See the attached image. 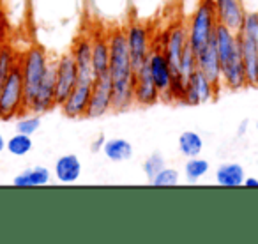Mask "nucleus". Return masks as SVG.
<instances>
[{
	"instance_id": "obj_20",
	"label": "nucleus",
	"mask_w": 258,
	"mask_h": 244,
	"mask_svg": "<svg viewBox=\"0 0 258 244\" xmlns=\"http://www.w3.org/2000/svg\"><path fill=\"white\" fill-rule=\"evenodd\" d=\"M82 161L76 154H62L53 165V177L60 184H76L82 177Z\"/></svg>"
},
{
	"instance_id": "obj_36",
	"label": "nucleus",
	"mask_w": 258,
	"mask_h": 244,
	"mask_svg": "<svg viewBox=\"0 0 258 244\" xmlns=\"http://www.w3.org/2000/svg\"><path fill=\"white\" fill-rule=\"evenodd\" d=\"M6 145H8V140L4 138V135L0 133V152H4V151H6Z\"/></svg>"
},
{
	"instance_id": "obj_18",
	"label": "nucleus",
	"mask_w": 258,
	"mask_h": 244,
	"mask_svg": "<svg viewBox=\"0 0 258 244\" xmlns=\"http://www.w3.org/2000/svg\"><path fill=\"white\" fill-rule=\"evenodd\" d=\"M197 69H200L218 89L223 90L221 85V62H219L216 39H212L200 53L197 55Z\"/></svg>"
},
{
	"instance_id": "obj_37",
	"label": "nucleus",
	"mask_w": 258,
	"mask_h": 244,
	"mask_svg": "<svg viewBox=\"0 0 258 244\" xmlns=\"http://www.w3.org/2000/svg\"><path fill=\"white\" fill-rule=\"evenodd\" d=\"M256 131H258V120H256Z\"/></svg>"
},
{
	"instance_id": "obj_34",
	"label": "nucleus",
	"mask_w": 258,
	"mask_h": 244,
	"mask_svg": "<svg viewBox=\"0 0 258 244\" xmlns=\"http://www.w3.org/2000/svg\"><path fill=\"white\" fill-rule=\"evenodd\" d=\"M103 144H104V138H103V137H97V140L92 144V151H94V152L103 151Z\"/></svg>"
},
{
	"instance_id": "obj_4",
	"label": "nucleus",
	"mask_w": 258,
	"mask_h": 244,
	"mask_svg": "<svg viewBox=\"0 0 258 244\" xmlns=\"http://www.w3.org/2000/svg\"><path fill=\"white\" fill-rule=\"evenodd\" d=\"M51 58L44 46H30L20 60V69L23 76V89H25V108L34 99L37 89L43 83L48 68L51 66Z\"/></svg>"
},
{
	"instance_id": "obj_26",
	"label": "nucleus",
	"mask_w": 258,
	"mask_h": 244,
	"mask_svg": "<svg viewBox=\"0 0 258 244\" xmlns=\"http://www.w3.org/2000/svg\"><path fill=\"white\" fill-rule=\"evenodd\" d=\"M205 147V142L200 133L193 130L182 131L177 140V149L184 158H193V156H200Z\"/></svg>"
},
{
	"instance_id": "obj_22",
	"label": "nucleus",
	"mask_w": 258,
	"mask_h": 244,
	"mask_svg": "<svg viewBox=\"0 0 258 244\" xmlns=\"http://www.w3.org/2000/svg\"><path fill=\"white\" fill-rule=\"evenodd\" d=\"M92 69L94 76L108 75L110 69V44L106 34L96 32L92 36Z\"/></svg>"
},
{
	"instance_id": "obj_19",
	"label": "nucleus",
	"mask_w": 258,
	"mask_h": 244,
	"mask_svg": "<svg viewBox=\"0 0 258 244\" xmlns=\"http://www.w3.org/2000/svg\"><path fill=\"white\" fill-rule=\"evenodd\" d=\"M214 2V11L218 23L228 27L232 30H239L242 25V20L246 16V11L242 8L240 0H212Z\"/></svg>"
},
{
	"instance_id": "obj_12",
	"label": "nucleus",
	"mask_w": 258,
	"mask_h": 244,
	"mask_svg": "<svg viewBox=\"0 0 258 244\" xmlns=\"http://www.w3.org/2000/svg\"><path fill=\"white\" fill-rule=\"evenodd\" d=\"M87 2L97 20L110 27H124L131 18L129 0H87Z\"/></svg>"
},
{
	"instance_id": "obj_1",
	"label": "nucleus",
	"mask_w": 258,
	"mask_h": 244,
	"mask_svg": "<svg viewBox=\"0 0 258 244\" xmlns=\"http://www.w3.org/2000/svg\"><path fill=\"white\" fill-rule=\"evenodd\" d=\"M106 36L110 44L108 75L113 89V110L124 111L135 103V66L129 55L124 27H111Z\"/></svg>"
},
{
	"instance_id": "obj_7",
	"label": "nucleus",
	"mask_w": 258,
	"mask_h": 244,
	"mask_svg": "<svg viewBox=\"0 0 258 244\" xmlns=\"http://www.w3.org/2000/svg\"><path fill=\"white\" fill-rule=\"evenodd\" d=\"M187 44V27L184 25L182 20L175 22L173 25L168 27V30L165 32V39L161 43V50L165 53L166 60H168L170 68L173 73V89L177 85V80H179V66L180 58H182L184 48ZM175 99V97H173Z\"/></svg>"
},
{
	"instance_id": "obj_10",
	"label": "nucleus",
	"mask_w": 258,
	"mask_h": 244,
	"mask_svg": "<svg viewBox=\"0 0 258 244\" xmlns=\"http://www.w3.org/2000/svg\"><path fill=\"white\" fill-rule=\"evenodd\" d=\"M219 92L221 89H218L200 69H197L184 83V92L179 103L187 104V106H198V104L211 103L212 99L218 97Z\"/></svg>"
},
{
	"instance_id": "obj_6",
	"label": "nucleus",
	"mask_w": 258,
	"mask_h": 244,
	"mask_svg": "<svg viewBox=\"0 0 258 244\" xmlns=\"http://www.w3.org/2000/svg\"><path fill=\"white\" fill-rule=\"evenodd\" d=\"M124 32L125 39H127L131 62H133L135 69H138L140 66H144L147 62L149 55H151L152 48H154L151 27H149L147 22L129 18L127 23L124 25Z\"/></svg>"
},
{
	"instance_id": "obj_28",
	"label": "nucleus",
	"mask_w": 258,
	"mask_h": 244,
	"mask_svg": "<svg viewBox=\"0 0 258 244\" xmlns=\"http://www.w3.org/2000/svg\"><path fill=\"white\" fill-rule=\"evenodd\" d=\"M32 149H34L32 137H29V135H23V133H18V131H16V135H13V137L9 138L8 145H6V151H8L11 156H18V158L27 156L30 151H32Z\"/></svg>"
},
{
	"instance_id": "obj_32",
	"label": "nucleus",
	"mask_w": 258,
	"mask_h": 244,
	"mask_svg": "<svg viewBox=\"0 0 258 244\" xmlns=\"http://www.w3.org/2000/svg\"><path fill=\"white\" fill-rule=\"evenodd\" d=\"M16 64H18V62H16L15 53H13L11 48L0 44V85L6 82V78H8L9 73L15 69Z\"/></svg>"
},
{
	"instance_id": "obj_31",
	"label": "nucleus",
	"mask_w": 258,
	"mask_h": 244,
	"mask_svg": "<svg viewBox=\"0 0 258 244\" xmlns=\"http://www.w3.org/2000/svg\"><path fill=\"white\" fill-rule=\"evenodd\" d=\"M179 182H180L179 170L170 168V166H165V168L151 180L152 186H158V188H172V186H177Z\"/></svg>"
},
{
	"instance_id": "obj_29",
	"label": "nucleus",
	"mask_w": 258,
	"mask_h": 244,
	"mask_svg": "<svg viewBox=\"0 0 258 244\" xmlns=\"http://www.w3.org/2000/svg\"><path fill=\"white\" fill-rule=\"evenodd\" d=\"M20 120L16 122V131L23 135H29V137H34V135L39 131L41 128V113H36V111H25V113L20 115Z\"/></svg>"
},
{
	"instance_id": "obj_9",
	"label": "nucleus",
	"mask_w": 258,
	"mask_h": 244,
	"mask_svg": "<svg viewBox=\"0 0 258 244\" xmlns=\"http://www.w3.org/2000/svg\"><path fill=\"white\" fill-rule=\"evenodd\" d=\"M78 83V68L71 50L64 51L60 57L55 58V99L57 106L64 103L66 97Z\"/></svg>"
},
{
	"instance_id": "obj_11",
	"label": "nucleus",
	"mask_w": 258,
	"mask_h": 244,
	"mask_svg": "<svg viewBox=\"0 0 258 244\" xmlns=\"http://www.w3.org/2000/svg\"><path fill=\"white\" fill-rule=\"evenodd\" d=\"M76 0H34L36 20L41 25H64L69 16L75 15Z\"/></svg>"
},
{
	"instance_id": "obj_8",
	"label": "nucleus",
	"mask_w": 258,
	"mask_h": 244,
	"mask_svg": "<svg viewBox=\"0 0 258 244\" xmlns=\"http://www.w3.org/2000/svg\"><path fill=\"white\" fill-rule=\"evenodd\" d=\"M147 66L149 71H151L152 82H154L156 89L159 92V99L166 101V103L175 101L173 99V73L165 53H163V50L159 46L152 48L151 55L147 58Z\"/></svg>"
},
{
	"instance_id": "obj_3",
	"label": "nucleus",
	"mask_w": 258,
	"mask_h": 244,
	"mask_svg": "<svg viewBox=\"0 0 258 244\" xmlns=\"http://www.w3.org/2000/svg\"><path fill=\"white\" fill-rule=\"evenodd\" d=\"M186 27H187V44L198 55L216 36L218 18H216L214 2L212 0H202L198 9L193 13V16L187 20Z\"/></svg>"
},
{
	"instance_id": "obj_2",
	"label": "nucleus",
	"mask_w": 258,
	"mask_h": 244,
	"mask_svg": "<svg viewBox=\"0 0 258 244\" xmlns=\"http://www.w3.org/2000/svg\"><path fill=\"white\" fill-rule=\"evenodd\" d=\"M216 48L221 62V85L226 90H242L247 87L244 73L242 57H240L239 37L237 32L218 23L216 27Z\"/></svg>"
},
{
	"instance_id": "obj_33",
	"label": "nucleus",
	"mask_w": 258,
	"mask_h": 244,
	"mask_svg": "<svg viewBox=\"0 0 258 244\" xmlns=\"http://www.w3.org/2000/svg\"><path fill=\"white\" fill-rule=\"evenodd\" d=\"M242 186H246V188H258V177H246V179H244Z\"/></svg>"
},
{
	"instance_id": "obj_27",
	"label": "nucleus",
	"mask_w": 258,
	"mask_h": 244,
	"mask_svg": "<svg viewBox=\"0 0 258 244\" xmlns=\"http://www.w3.org/2000/svg\"><path fill=\"white\" fill-rule=\"evenodd\" d=\"M211 170V163L202 156H193L187 158V161L184 163V175L189 182H198L202 180Z\"/></svg>"
},
{
	"instance_id": "obj_14",
	"label": "nucleus",
	"mask_w": 258,
	"mask_h": 244,
	"mask_svg": "<svg viewBox=\"0 0 258 244\" xmlns=\"http://www.w3.org/2000/svg\"><path fill=\"white\" fill-rule=\"evenodd\" d=\"M69 50L76 60L80 82H94L96 76L92 69V37L80 34L76 39H73V46Z\"/></svg>"
},
{
	"instance_id": "obj_5",
	"label": "nucleus",
	"mask_w": 258,
	"mask_h": 244,
	"mask_svg": "<svg viewBox=\"0 0 258 244\" xmlns=\"http://www.w3.org/2000/svg\"><path fill=\"white\" fill-rule=\"evenodd\" d=\"M25 89H23V76L20 64L15 66L6 82L0 85V118L9 120V118L20 117L25 113Z\"/></svg>"
},
{
	"instance_id": "obj_17",
	"label": "nucleus",
	"mask_w": 258,
	"mask_h": 244,
	"mask_svg": "<svg viewBox=\"0 0 258 244\" xmlns=\"http://www.w3.org/2000/svg\"><path fill=\"white\" fill-rule=\"evenodd\" d=\"M159 99V92L156 89L154 82H152L151 71L145 62L138 69H135V103L140 106H152Z\"/></svg>"
},
{
	"instance_id": "obj_25",
	"label": "nucleus",
	"mask_w": 258,
	"mask_h": 244,
	"mask_svg": "<svg viewBox=\"0 0 258 244\" xmlns=\"http://www.w3.org/2000/svg\"><path fill=\"white\" fill-rule=\"evenodd\" d=\"M103 154L113 163H124L133 158L135 147L125 138H108L103 144Z\"/></svg>"
},
{
	"instance_id": "obj_23",
	"label": "nucleus",
	"mask_w": 258,
	"mask_h": 244,
	"mask_svg": "<svg viewBox=\"0 0 258 244\" xmlns=\"http://www.w3.org/2000/svg\"><path fill=\"white\" fill-rule=\"evenodd\" d=\"M53 172L46 166H30V168L22 170L20 173H16L13 184L18 188H37V186H48L51 182Z\"/></svg>"
},
{
	"instance_id": "obj_35",
	"label": "nucleus",
	"mask_w": 258,
	"mask_h": 244,
	"mask_svg": "<svg viewBox=\"0 0 258 244\" xmlns=\"http://www.w3.org/2000/svg\"><path fill=\"white\" fill-rule=\"evenodd\" d=\"M247 124H249V120H247V118H244V122L239 126V131H237V135H239V137H244V135L247 133V131H246L247 130Z\"/></svg>"
},
{
	"instance_id": "obj_30",
	"label": "nucleus",
	"mask_w": 258,
	"mask_h": 244,
	"mask_svg": "<svg viewBox=\"0 0 258 244\" xmlns=\"http://www.w3.org/2000/svg\"><path fill=\"white\" fill-rule=\"evenodd\" d=\"M165 166H166V159L161 152H152L151 156H147V159L144 161V173L149 182H151Z\"/></svg>"
},
{
	"instance_id": "obj_24",
	"label": "nucleus",
	"mask_w": 258,
	"mask_h": 244,
	"mask_svg": "<svg viewBox=\"0 0 258 244\" xmlns=\"http://www.w3.org/2000/svg\"><path fill=\"white\" fill-rule=\"evenodd\" d=\"M216 182L223 188H239L246 179V170L239 163H223L216 168Z\"/></svg>"
},
{
	"instance_id": "obj_16",
	"label": "nucleus",
	"mask_w": 258,
	"mask_h": 244,
	"mask_svg": "<svg viewBox=\"0 0 258 244\" xmlns=\"http://www.w3.org/2000/svg\"><path fill=\"white\" fill-rule=\"evenodd\" d=\"M94 82H80L71 90L64 103L60 104L62 113L68 118H83L87 115V108H89L90 94H92Z\"/></svg>"
},
{
	"instance_id": "obj_15",
	"label": "nucleus",
	"mask_w": 258,
	"mask_h": 244,
	"mask_svg": "<svg viewBox=\"0 0 258 244\" xmlns=\"http://www.w3.org/2000/svg\"><path fill=\"white\" fill-rule=\"evenodd\" d=\"M239 48L242 57L244 73H246V83L251 89H258V37L239 34Z\"/></svg>"
},
{
	"instance_id": "obj_13",
	"label": "nucleus",
	"mask_w": 258,
	"mask_h": 244,
	"mask_svg": "<svg viewBox=\"0 0 258 244\" xmlns=\"http://www.w3.org/2000/svg\"><path fill=\"white\" fill-rule=\"evenodd\" d=\"M113 110V89H111L110 75L97 76L94 80L92 94H90L89 108H87V118H99Z\"/></svg>"
},
{
	"instance_id": "obj_21",
	"label": "nucleus",
	"mask_w": 258,
	"mask_h": 244,
	"mask_svg": "<svg viewBox=\"0 0 258 244\" xmlns=\"http://www.w3.org/2000/svg\"><path fill=\"white\" fill-rule=\"evenodd\" d=\"M129 2H131V18L151 23L177 0H129Z\"/></svg>"
}]
</instances>
